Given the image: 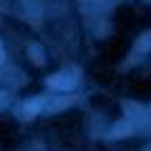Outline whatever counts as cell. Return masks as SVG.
<instances>
[{
  "label": "cell",
  "mask_w": 151,
  "mask_h": 151,
  "mask_svg": "<svg viewBox=\"0 0 151 151\" xmlns=\"http://www.w3.org/2000/svg\"><path fill=\"white\" fill-rule=\"evenodd\" d=\"M129 131H131V126H129V124H126V121H124V124H119V129L113 131L111 136H124V134H129Z\"/></svg>",
  "instance_id": "obj_4"
},
{
  "label": "cell",
  "mask_w": 151,
  "mask_h": 151,
  "mask_svg": "<svg viewBox=\"0 0 151 151\" xmlns=\"http://www.w3.org/2000/svg\"><path fill=\"white\" fill-rule=\"evenodd\" d=\"M136 48L139 50H149L151 48V33H144V35L136 40Z\"/></svg>",
  "instance_id": "obj_3"
},
{
  "label": "cell",
  "mask_w": 151,
  "mask_h": 151,
  "mask_svg": "<svg viewBox=\"0 0 151 151\" xmlns=\"http://www.w3.org/2000/svg\"><path fill=\"white\" fill-rule=\"evenodd\" d=\"M50 88H58V91H70L76 86V76H70V70H60V73H53L48 78Z\"/></svg>",
  "instance_id": "obj_1"
},
{
  "label": "cell",
  "mask_w": 151,
  "mask_h": 151,
  "mask_svg": "<svg viewBox=\"0 0 151 151\" xmlns=\"http://www.w3.org/2000/svg\"><path fill=\"white\" fill-rule=\"evenodd\" d=\"M3 58H5V55H3V48H0V63H3Z\"/></svg>",
  "instance_id": "obj_5"
},
{
  "label": "cell",
  "mask_w": 151,
  "mask_h": 151,
  "mask_svg": "<svg viewBox=\"0 0 151 151\" xmlns=\"http://www.w3.org/2000/svg\"><path fill=\"white\" fill-rule=\"evenodd\" d=\"M40 103H43V98H33V101H25V103H23V106H25V108H23V116H25V119H28V116H35V113L40 111Z\"/></svg>",
  "instance_id": "obj_2"
}]
</instances>
